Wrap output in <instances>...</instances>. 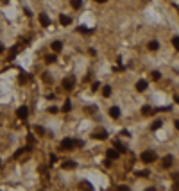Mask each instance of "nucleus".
Returning a JSON list of instances; mask_svg holds the SVG:
<instances>
[{
    "label": "nucleus",
    "mask_w": 179,
    "mask_h": 191,
    "mask_svg": "<svg viewBox=\"0 0 179 191\" xmlns=\"http://www.w3.org/2000/svg\"><path fill=\"white\" fill-rule=\"evenodd\" d=\"M147 88H149V82L147 81H138L136 82V91H140V93H143Z\"/></svg>",
    "instance_id": "8"
},
{
    "label": "nucleus",
    "mask_w": 179,
    "mask_h": 191,
    "mask_svg": "<svg viewBox=\"0 0 179 191\" xmlns=\"http://www.w3.org/2000/svg\"><path fill=\"white\" fill-rule=\"evenodd\" d=\"M152 79H154V81H160V79H161V73H160V71H152Z\"/></svg>",
    "instance_id": "25"
},
{
    "label": "nucleus",
    "mask_w": 179,
    "mask_h": 191,
    "mask_svg": "<svg viewBox=\"0 0 179 191\" xmlns=\"http://www.w3.org/2000/svg\"><path fill=\"white\" fill-rule=\"evenodd\" d=\"M115 148H116V150H118V152H120V154H124V152H127V148H125V147H124L122 143H118V141L115 143Z\"/></svg>",
    "instance_id": "19"
},
{
    "label": "nucleus",
    "mask_w": 179,
    "mask_h": 191,
    "mask_svg": "<svg viewBox=\"0 0 179 191\" xmlns=\"http://www.w3.org/2000/svg\"><path fill=\"white\" fill-rule=\"evenodd\" d=\"M106 155H108V159H111V161H115V159H118V155H120V152H118L116 148H109L108 152H106Z\"/></svg>",
    "instance_id": "7"
},
{
    "label": "nucleus",
    "mask_w": 179,
    "mask_h": 191,
    "mask_svg": "<svg viewBox=\"0 0 179 191\" xmlns=\"http://www.w3.org/2000/svg\"><path fill=\"white\" fill-rule=\"evenodd\" d=\"M104 166H106V168H109V166H111V159H106V163H104Z\"/></svg>",
    "instance_id": "31"
},
{
    "label": "nucleus",
    "mask_w": 179,
    "mask_h": 191,
    "mask_svg": "<svg viewBox=\"0 0 179 191\" xmlns=\"http://www.w3.org/2000/svg\"><path fill=\"white\" fill-rule=\"evenodd\" d=\"M172 45H174L176 50H179V36H174V38H172Z\"/></svg>",
    "instance_id": "21"
},
{
    "label": "nucleus",
    "mask_w": 179,
    "mask_h": 191,
    "mask_svg": "<svg viewBox=\"0 0 179 191\" xmlns=\"http://www.w3.org/2000/svg\"><path fill=\"white\" fill-rule=\"evenodd\" d=\"M47 111H49L50 114H56V113H59V109H57V107H54V105H52V107H49Z\"/></svg>",
    "instance_id": "27"
},
{
    "label": "nucleus",
    "mask_w": 179,
    "mask_h": 191,
    "mask_svg": "<svg viewBox=\"0 0 179 191\" xmlns=\"http://www.w3.org/2000/svg\"><path fill=\"white\" fill-rule=\"evenodd\" d=\"M95 2H98V4H106L108 0H95Z\"/></svg>",
    "instance_id": "37"
},
{
    "label": "nucleus",
    "mask_w": 179,
    "mask_h": 191,
    "mask_svg": "<svg viewBox=\"0 0 179 191\" xmlns=\"http://www.w3.org/2000/svg\"><path fill=\"white\" fill-rule=\"evenodd\" d=\"M79 188H81V189H93V186H91L88 180H83L81 184H79Z\"/></svg>",
    "instance_id": "15"
},
{
    "label": "nucleus",
    "mask_w": 179,
    "mask_h": 191,
    "mask_svg": "<svg viewBox=\"0 0 179 191\" xmlns=\"http://www.w3.org/2000/svg\"><path fill=\"white\" fill-rule=\"evenodd\" d=\"M16 52H18V48H16V47H13V48H11V54H9V59H15Z\"/></svg>",
    "instance_id": "26"
},
{
    "label": "nucleus",
    "mask_w": 179,
    "mask_h": 191,
    "mask_svg": "<svg viewBox=\"0 0 179 191\" xmlns=\"http://www.w3.org/2000/svg\"><path fill=\"white\" fill-rule=\"evenodd\" d=\"M75 166H77L75 161H63V168L65 170H74Z\"/></svg>",
    "instance_id": "10"
},
{
    "label": "nucleus",
    "mask_w": 179,
    "mask_h": 191,
    "mask_svg": "<svg viewBox=\"0 0 179 191\" xmlns=\"http://www.w3.org/2000/svg\"><path fill=\"white\" fill-rule=\"evenodd\" d=\"M63 111H65V113H70V111H72V100H70V98H66V100H65Z\"/></svg>",
    "instance_id": "13"
},
{
    "label": "nucleus",
    "mask_w": 179,
    "mask_h": 191,
    "mask_svg": "<svg viewBox=\"0 0 179 191\" xmlns=\"http://www.w3.org/2000/svg\"><path fill=\"white\" fill-rule=\"evenodd\" d=\"M174 102H176V104H179V95H176V96H174Z\"/></svg>",
    "instance_id": "35"
},
{
    "label": "nucleus",
    "mask_w": 179,
    "mask_h": 191,
    "mask_svg": "<svg viewBox=\"0 0 179 191\" xmlns=\"http://www.w3.org/2000/svg\"><path fill=\"white\" fill-rule=\"evenodd\" d=\"M156 159H158V155H156V152H152V150H145V152L142 154V161H143L145 164L154 163Z\"/></svg>",
    "instance_id": "1"
},
{
    "label": "nucleus",
    "mask_w": 179,
    "mask_h": 191,
    "mask_svg": "<svg viewBox=\"0 0 179 191\" xmlns=\"http://www.w3.org/2000/svg\"><path fill=\"white\" fill-rule=\"evenodd\" d=\"M98 88H100V84H98V82H93V84H91V91H97Z\"/></svg>",
    "instance_id": "30"
},
{
    "label": "nucleus",
    "mask_w": 179,
    "mask_h": 191,
    "mask_svg": "<svg viewBox=\"0 0 179 191\" xmlns=\"http://www.w3.org/2000/svg\"><path fill=\"white\" fill-rule=\"evenodd\" d=\"M118 191H129V188L127 186H120V188H118Z\"/></svg>",
    "instance_id": "32"
},
{
    "label": "nucleus",
    "mask_w": 179,
    "mask_h": 191,
    "mask_svg": "<svg viewBox=\"0 0 179 191\" xmlns=\"http://www.w3.org/2000/svg\"><path fill=\"white\" fill-rule=\"evenodd\" d=\"M38 20H39V23L43 25V27H50V18L47 13H39L38 15Z\"/></svg>",
    "instance_id": "4"
},
{
    "label": "nucleus",
    "mask_w": 179,
    "mask_h": 191,
    "mask_svg": "<svg viewBox=\"0 0 179 191\" xmlns=\"http://www.w3.org/2000/svg\"><path fill=\"white\" fill-rule=\"evenodd\" d=\"M91 137L93 139H108V130H104V129H98V130H95L93 134H91Z\"/></svg>",
    "instance_id": "2"
},
{
    "label": "nucleus",
    "mask_w": 179,
    "mask_h": 191,
    "mask_svg": "<svg viewBox=\"0 0 179 191\" xmlns=\"http://www.w3.org/2000/svg\"><path fill=\"white\" fill-rule=\"evenodd\" d=\"M109 116L113 118V120H118V118H120V109H118L116 105H113V107L109 109Z\"/></svg>",
    "instance_id": "9"
},
{
    "label": "nucleus",
    "mask_w": 179,
    "mask_h": 191,
    "mask_svg": "<svg viewBox=\"0 0 179 191\" xmlns=\"http://www.w3.org/2000/svg\"><path fill=\"white\" fill-rule=\"evenodd\" d=\"M158 48H160V43H158L156 39H152V41L149 43V50H152V52H156Z\"/></svg>",
    "instance_id": "14"
},
{
    "label": "nucleus",
    "mask_w": 179,
    "mask_h": 191,
    "mask_svg": "<svg viewBox=\"0 0 179 191\" xmlns=\"http://www.w3.org/2000/svg\"><path fill=\"white\" fill-rule=\"evenodd\" d=\"M174 189H179V182H177V184H176V186H174Z\"/></svg>",
    "instance_id": "38"
},
{
    "label": "nucleus",
    "mask_w": 179,
    "mask_h": 191,
    "mask_svg": "<svg viewBox=\"0 0 179 191\" xmlns=\"http://www.w3.org/2000/svg\"><path fill=\"white\" fill-rule=\"evenodd\" d=\"M77 30H79V32H83V34H90V32H91L90 29H86V27H79Z\"/></svg>",
    "instance_id": "28"
},
{
    "label": "nucleus",
    "mask_w": 179,
    "mask_h": 191,
    "mask_svg": "<svg viewBox=\"0 0 179 191\" xmlns=\"http://www.w3.org/2000/svg\"><path fill=\"white\" fill-rule=\"evenodd\" d=\"M163 166H165V168H170V166H172V155H167V157L163 159Z\"/></svg>",
    "instance_id": "16"
},
{
    "label": "nucleus",
    "mask_w": 179,
    "mask_h": 191,
    "mask_svg": "<svg viewBox=\"0 0 179 191\" xmlns=\"http://www.w3.org/2000/svg\"><path fill=\"white\" fill-rule=\"evenodd\" d=\"M70 5H72L74 9H79V7L83 5V0H70Z\"/></svg>",
    "instance_id": "17"
},
{
    "label": "nucleus",
    "mask_w": 179,
    "mask_h": 191,
    "mask_svg": "<svg viewBox=\"0 0 179 191\" xmlns=\"http://www.w3.org/2000/svg\"><path fill=\"white\" fill-rule=\"evenodd\" d=\"M160 127H161V122H160V120H156L154 123L150 125V129H152V130H158V129H160Z\"/></svg>",
    "instance_id": "22"
},
{
    "label": "nucleus",
    "mask_w": 179,
    "mask_h": 191,
    "mask_svg": "<svg viewBox=\"0 0 179 191\" xmlns=\"http://www.w3.org/2000/svg\"><path fill=\"white\" fill-rule=\"evenodd\" d=\"M52 50H54L56 54H59V52L63 50V43L61 41H54V43H52Z\"/></svg>",
    "instance_id": "12"
},
{
    "label": "nucleus",
    "mask_w": 179,
    "mask_h": 191,
    "mask_svg": "<svg viewBox=\"0 0 179 191\" xmlns=\"http://www.w3.org/2000/svg\"><path fill=\"white\" fill-rule=\"evenodd\" d=\"M59 23H61V25H70L72 23V18L66 16V15H61V16H59Z\"/></svg>",
    "instance_id": "11"
},
{
    "label": "nucleus",
    "mask_w": 179,
    "mask_h": 191,
    "mask_svg": "<svg viewBox=\"0 0 179 191\" xmlns=\"http://www.w3.org/2000/svg\"><path fill=\"white\" fill-rule=\"evenodd\" d=\"M34 132H36L38 136H43V134H45V129L39 127V125H34Z\"/></svg>",
    "instance_id": "20"
},
{
    "label": "nucleus",
    "mask_w": 179,
    "mask_h": 191,
    "mask_svg": "<svg viewBox=\"0 0 179 191\" xmlns=\"http://www.w3.org/2000/svg\"><path fill=\"white\" fill-rule=\"evenodd\" d=\"M174 125H176V129L179 130V120H176V122H174Z\"/></svg>",
    "instance_id": "36"
},
{
    "label": "nucleus",
    "mask_w": 179,
    "mask_h": 191,
    "mask_svg": "<svg viewBox=\"0 0 179 191\" xmlns=\"http://www.w3.org/2000/svg\"><path fill=\"white\" fill-rule=\"evenodd\" d=\"M102 95H104V96H109V95H111V88H109V86H104Z\"/></svg>",
    "instance_id": "23"
},
{
    "label": "nucleus",
    "mask_w": 179,
    "mask_h": 191,
    "mask_svg": "<svg viewBox=\"0 0 179 191\" xmlns=\"http://www.w3.org/2000/svg\"><path fill=\"white\" fill-rule=\"evenodd\" d=\"M61 148H65V150H72V148H75V141L72 139V137H65L63 143H61Z\"/></svg>",
    "instance_id": "3"
},
{
    "label": "nucleus",
    "mask_w": 179,
    "mask_h": 191,
    "mask_svg": "<svg viewBox=\"0 0 179 191\" xmlns=\"http://www.w3.org/2000/svg\"><path fill=\"white\" fill-rule=\"evenodd\" d=\"M4 50H5V47H4L2 43H0V54H4Z\"/></svg>",
    "instance_id": "34"
},
{
    "label": "nucleus",
    "mask_w": 179,
    "mask_h": 191,
    "mask_svg": "<svg viewBox=\"0 0 179 191\" xmlns=\"http://www.w3.org/2000/svg\"><path fill=\"white\" fill-rule=\"evenodd\" d=\"M16 116H18V118H22V120H25V118L29 116V109L25 107V105H22V107H18V111H16Z\"/></svg>",
    "instance_id": "6"
},
{
    "label": "nucleus",
    "mask_w": 179,
    "mask_h": 191,
    "mask_svg": "<svg viewBox=\"0 0 179 191\" xmlns=\"http://www.w3.org/2000/svg\"><path fill=\"white\" fill-rule=\"evenodd\" d=\"M25 81H27V75L22 73V75H20V84H25Z\"/></svg>",
    "instance_id": "29"
},
{
    "label": "nucleus",
    "mask_w": 179,
    "mask_h": 191,
    "mask_svg": "<svg viewBox=\"0 0 179 191\" xmlns=\"http://www.w3.org/2000/svg\"><path fill=\"white\" fill-rule=\"evenodd\" d=\"M9 2V0H2V4H7Z\"/></svg>",
    "instance_id": "39"
},
{
    "label": "nucleus",
    "mask_w": 179,
    "mask_h": 191,
    "mask_svg": "<svg viewBox=\"0 0 179 191\" xmlns=\"http://www.w3.org/2000/svg\"><path fill=\"white\" fill-rule=\"evenodd\" d=\"M142 113L143 114H152V113H154V109H152L150 105H143V107H142Z\"/></svg>",
    "instance_id": "18"
},
{
    "label": "nucleus",
    "mask_w": 179,
    "mask_h": 191,
    "mask_svg": "<svg viewBox=\"0 0 179 191\" xmlns=\"http://www.w3.org/2000/svg\"><path fill=\"white\" fill-rule=\"evenodd\" d=\"M90 56H97V50L95 48H90Z\"/></svg>",
    "instance_id": "33"
},
{
    "label": "nucleus",
    "mask_w": 179,
    "mask_h": 191,
    "mask_svg": "<svg viewBox=\"0 0 179 191\" xmlns=\"http://www.w3.org/2000/svg\"><path fill=\"white\" fill-rule=\"evenodd\" d=\"M74 84H75V79H74V77L63 79V88H65V89H72V88H74Z\"/></svg>",
    "instance_id": "5"
},
{
    "label": "nucleus",
    "mask_w": 179,
    "mask_h": 191,
    "mask_svg": "<svg viewBox=\"0 0 179 191\" xmlns=\"http://www.w3.org/2000/svg\"><path fill=\"white\" fill-rule=\"evenodd\" d=\"M45 61H47V63H54V61H56V56H54V54H50V56L45 57Z\"/></svg>",
    "instance_id": "24"
}]
</instances>
